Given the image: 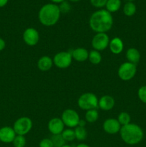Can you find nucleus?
<instances>
[{
    "instance_id": "obj_25",
    "label": "nucleus",
    "mask_w": 146,
    "mask_h": 147,
    "mask_svg": "<svg viewBox=\"0 0 146 147\" xmlns=\"http://www.w3.org/2000/svg\"><path fill=\"white\" fill-rule=\"evenodd\" d=\"M61 134L66 142H71L75 139L74 131L72 129H64Z\"/></svg>"
},
{
    "instance_id": "obj_10",
    "label": "nucleus",
    "mask_w": 146,
    "mask_h": 147,
    "mask_svg": "<svg viewBox=\"0 0 146 147\" xmlns=\"http://www.w3.org/2000/svg\"><path fill=\"white\" fill-rule=\"evenodd\" d=\"M23 40L27 45L35 46L40 40L39 32L33 27L27 28L23 32Z\"/></svg>"
},
{
    "instance_id": "obj_19",
    "label": "nucleus",
    "mask_w": 146,
    "mask_h": 147,
    "mask_svg": "<svg viewBox=\"0 0 146 147\" xmlns=\"http://www.w3.org/2000/svg\"><path fill=\"white\" fill-rule=\"evenodd\" d=\"M121 7V0H107L106 3V10L112 13L116 12Z\"/></svg>"
},
{
    "instance_id": "obj_35",
    "label": "nucleus",
    "mask_w": 146,
    "mask_h": 147,
    "mask_svg": "<svg viewBox=\"0 0 146 147\" xmlns=\"http://www.w3.org/2000/svg\"><path fill=\"white\" fill-rule=\"evenodd\" d=\"M50 1H51L53 4H61L62 2L64 1L65 0H50Z\"/></svg>"
},
{
    "instance_id": "obj_17",
    "label": "nucleus",
    "mask_w": 146,
    "mask_h": 147,
    "mask_svg": "<svg viewBox=\"0 0 146 147\" xmlns=\"http://www.w3.org/2000/svg\"><path fill=\"white\" fill-rule=\"evenodd\" d=\"M53 60L47 55L42 56L37 61V67L41 71H48L53 65Z\"/></svg>"
},
{
    "instance_id": "obj_11",
    "label": "nucleus",
    "mask_w": 146,
    "mask_h": 147,
    "mask_svg": "<svg viewBox=\"0 0 146 147\" xmlns=\"http://www.w3.org/2000/svg\"><path fill=\"white\" fill-rule=\"evenodd\" d=\"M102 127L104 131L107 134H116L120 132V129H121V125L120 124L117 119L110 118V119H107L104 121Z\"/></svg>"
},
{
    "instance_id": "obj_29",
    "label": "nucleus",
    "mask_w": 146,
    "mask_h": 147,
    "mask_svg": "<svg viewBox=\"0 0 146 147\" xmlns=\"http://www.w3.org/2000/svg\"><path fill=\"white\" fill-rule=\"evenodd\" d=\"M137 96L139 99L141 100L143 103L146 104V86H142L138 89L137 91Z\"/></svg>"
},
{
    "instance_id": "obj_33",
    "label": "nucleus",
    "mask_w": 146,
    "mask_h": 147,
    "mask_svg": "<svg viewBox=\"0 0 146 147\" xmlns=\"http://www.w3.org/2000/svg\"><path fill=\"white\" fill-rule=\"evenodd\" d=\"M86 121L84 120V119H80V121H79L78 126H81V127H84L86 125Z\"/></svg>"
},
{
    "instance_id": "obj_8",
    "label": "nucleus",
    "mask_w": 146,
    "mask_h": 147,
    "mask_svg": "<svg viewBox=\"0 0 146 147\" xmlns=\"http://www.w3.org/2000/svg\"><path fill=\"white\" fill-rule=\"evenodd\" d=\"M53 64L58 68L65 69L70 67L72 62L71 52L62 51L57 53L53 57Z\"/></svg>"
},
{
    "instance_id": "obj_26",
    "label": "nucleus",
    "mask_w": 146,
    "mask_h": 147,
    "mask_svg": "<svg viewBox=\"0 0 146 147\" xmlns=\"http://www.w3.org/2000/svg\"><path fill=\"white\" fill-rule=\"evenodd\" d=\"M50 139L52 142L54 147H62L64 145L66 144V142L63 139L62 134L52 135Z\"/></svg>"
},
{
    "instance_id": "obj_12",
    "label": "nucleus",
    "mask_w": 146,
    "mask_h": 147,
    "mask_svg": "<svg viewBox=\"0 0 146 147\" xmlns=\"http://www.w3.org/2000/svg\"><path fill=\"white\" fill-rule=\"evenodd\" d=\"M64 124L60 118H53L50 119L47 124V128L52 135L61 134L64 130Z\"/></svg>"
},
{
    "instance_id": "obj_38",
    "label": "nucleus",
    "mask_w": 146,
    "mask_h": 147,
    "mask_svg": "<svg viewBox=\"0 0 146 147\" xmlns=\"http://www.w3.org/2000/svg\"><path fill=\"white\" fill-rule=\"evenodd\" d=\"M62 147H72L71 146V145H69V144H65V145H64V146H63Z\"/></svg>"
},
{
    "instance_id": "obj_18",
    "label": "nucleus",
    "mask_w": 146,
    "mask_h": 147,
    "mask_svg": "<svg viewBox=\"0 0 146 147\" xmlns=\"http://www.w3.org/2000/svg\"><path fill=\"white\" fill-rule=\"evenodd\" d=\"M126 58H127V62L136 65L137 63H139L140 60V52L134 47L129 48L126 52Z\"/></svg>"
},
{
    "instance_id": "obj_27",
    "label": "nucleus",
    "mask_w": 146,
    "mask_h": 147,
    "mask_svg": "<svg viewBox=\"0 0 146 147\" xmlns=\"http://www.w3.org/2000/svg\"><path fill=\"white\" fill-rule=\"evenodd\" d=\"M26 143V138L21 135H17L12 142L14 147H25Z\"/></svg>"
},
{
    "instance_id": "obj_7",
    "label": "nucleus",
    "mask_w": 146,
    "mask_h": 147,
    "mask_svg": "<svg viewBox=\"0 0 146 147\" xmlns=\"http://www.w3.org/2000/svg\"><path fill=\"white\" fill-rule=\"evenodd\" d=\"M61 119L62 120L64 126L70 129L76 128L78 126L80 118L76 111L71 109H67L63 111Z\"/></svg>"
},
{
    "instance_id": "obj_32",
    "label": "nucleus",
    "mask_w": 146,
    "mask_h": 147,
    "mask_svg": "<svg viewBox=\"0 0 146 147\" xmlns=\"http://www.w3.org/2000/svg\"><path fill=\"white\" fill-rule=\"evenodd\" d=\"M6 47V42L4 41V40H3L2 38L0 37V52L2 51Z\"/></svg>"
},
{
    "instance_id": "obj_15",
    "label": "nucleus",
    "mask_w": 146,
    "mask_h": 147,
    "mask_svg": "<svg viewBox=\"0 0 146 147\" xmlns=\"http://www.w3.org/2000/svg\"><path fill=\"white\" fill-rule=\"evenodd\" d=\"M108 47L112 53L115 55H118L123 51L124 43L120 37H116L110 40Z\"/></svg>"
},
{
    "instance_id": "obj_13",
    "label": "nucleus",
    "mask_w": 146,
    "mask_h": 147,
    "mask_svg": "<svg viewBox=\"0 0 146 147\" xmlns=\"http://www.w3.org/2000/svg\"><path fill=\"white\" fill-rule=\"evenodd\" d=\"M16 136L17 134L12 127L4 126L0 129V142L3 143H12Z\"/></svg>"
},
{
    "instance_id": "obj_22",
    "label": "nucleus",
    "mask_w": 146,
    "mask_h": 147,
    "mask_svg": "<svg viewBox=\"0 0 146 147\" xmlns=\"http://www.w3.org/2000/svg\"><path fill=\"white\" fill-rule=\"evenodd\" d=\"M99 113L97 109H92L86 111L85 121L88 123H94L98 120Z\"/></svg>"
},
{
    "instance_id": "obj_31",
    "label": "nucleus",
    "mask_w": 146,
    "mask_h": 147,
    "mask_svg": "<svg viewBox=\"0 0 146 147\" xmlns=\"http://www.w3.org/2000/svg\"><path fill=\"white\" fill-rule=\"evenodd\" d=\"M39 146L40 147H54L51 139H49V138H45V139H42V140L40 141V144H39Z\"/></svg>"
},
{
    "instance_id": "obj_14",
    "label": "nucleus",
    "mask_w": 146,
    "mask_h": 147,
    "mask_svg": "<svg viewBox=\"0 0 146 147\" xmlns=\"http://www.w3.org/2000/svg\"><path fill=\"white\" fill-rule=\"evenodd\" d=\"M115 104V99L109 95L102 96L98 100V107L105 111L112 110L114 108Z\"/></svg>"
},
{
    "instance_id": "obj_9",
    "label": "nucleus",
    "mask_w": 146,
    "mask_h": 147,
    "mask_svg": "<svg viewBox=\"0 0 146 147\" xmlns=\"http://www.w3.org/2000/svg\"><path fill=\"white\" fill-rule=\"evenodd\" d=\"M110 38L106 33H96L92 40V46L94 50L102 51L109 46Z\"/></svg>"
},
{
    "instance_id": "obj_23",
    "label": "nucleus",
    "mask_w": 146,
    "mask_h": 147,
    "mask_svg": "<svg viewBox=\"0 0 146 147\" xmlns=\"http://www.w3.org/2000/svg\"><path fill=\"white\" fill-rule=\"evenodd\" d=\"M74 134H75V139L82 142L87 139V132L84 127L77 126L74 129Z\"/></svg>"
},
{
    "instance_id": "obj_20",
    "label": "nucleus",
    "mask_w": 146,
    "mask_h": 147,
    "mask_svg": "<svg viewBox=\"0 0 146 147\" xmlns=\"http://www.w3.org/2000/svg\"><path fill=\"white\" fill-rule=\"evenodd\" d=\"M88 60L93 65H98L102 61V55L97 50H92L89 52Z\"/></svg>"
},
{
    "instance_id": "obj_39",
    "label": "nucleus",
    "mask_w": 146,
    "mask_h": 147,
    "mask_svg": "<svg viewBox=\"0 0 146 147\" xmlns=\"http://www.w3.org/2000/svg\"><path fill=\"white\" fill-rule=\"evenodd\" d=\"M127 1H134V0H127Z\"/></svg>"
},
{
    "instance_id": "obj_34",
    "label": "nucleus",
    "mask_w": 146,
    "mask_h": 147,
    "mask_svg": "<svg viewBox=\"0 0 146 147\" xmlns=\"http://www.w3.org/2000/svg\"><path fill=\"white\" fill-rule=\"evenodd\" d=\"M9 0H0V8L1 7H4V6L7 5V4L8 3Z\"/></svg>"
},
{
    "instance_id": "obj_4",
    "label": "nucleus",
    "mask_w": 146,
    "mask_h": 147,
    "mask_svg": "<svg viewBox=\"0 0 146 147\" xmlns=\"http://www.w3.org/2000/svg\"><path fill=\"white\" fill-rule=\"evenodd\" d=\"M98 98L92 93H85L79 97L77 105L82 110L89 111L98 108Z\"/></svg>"
},
{
    "instance_id": "obj_1",
    "label": "nucleus",
    "mask_w": 146,
    "mask_h": 147,
    "mask_svg": "<svg viewBox=\"0 0 146 147\" xmlns=\"http://www.w3.org/2000/svg\"><path fill=\"white\" fill-rule=\"evenodd\" d=\"M89 25L91 30L96 33H106L113 27V17L107 10H97L90 17Z\"/></svg>"
},
{
    "instance_id": "obj_5",
    "label": "nucleus",
    "mask_w": 146,
    "mask_h": 147,
    "mask_svg": "<svg viewBox=\"0 0 146 147\" xmlns=\"http://www.w3.org/2000/svg\"><path fill=\"white\" fill-rule=\"evenodd\" d=\"M33 122L30 118L27 116L19 118L13 125V129L17 135L25 136L32 129Z\"/></svg>"
},
{
    "instance_id": "obj_37",
    "label": "nucleus",
    "mask_w": 146,
    "mask_h": 147,
    "mask_svg": "<svg viewBox=\"0 0 146 147\" xmlns=\"http://www.w3.org/2000/svg\"><path fill=\"white\" fill-rule=\"evenodd\" d=\"M69 1H71V2H78L80 0H69Z\"/></svg>"
},
{
    "instance_id": "obj_30",
    "label": "nucleus",
    "mask_w": 146,
    "mask_h": 147,
    "mask_svg": "<svg viewBox=\"0 0 146 147\" xmlns=\"http://www.w3.org/2000/svg\"><path fill=\"white\" fill-rule=\"evenodd\" d=\"M90 1L93 7L96 8H102L103 7H105L107 0H90Z\"/></svg>"
},
{
    "instance_id": "obj_6",
    "label": "nucleus",
    "mask_w": 146,
    "mask_h": 147,
    "mask_svg": "<svg viewBox=\"0 0 146 147\" xmlns=\"http://www.w3.org/2000/svg\"><path fill=\"white\" fill-rule=\"evenodd\" d=\"M136 73H137L136 65L129 62L123 63L119 67L117 71L119 78L124 81H128L133 79L135 76Z\"/></svg>"
},
{
    "instance_id": "obj_28",
    "label": "nucleus",
    "mask_w": 146,
    "mask_h": 147,
    "mask_svg": "<svg viewBox=\"0 0 146 147\" xmlns=\"http://www.w3.org/2000/svg\"><path fill=\"white\" fill-rule=\"evenodd\" d=\"M59 8H60V12L62 14H67V13L70 12V11L71 10V5L67 1H64L60 4Z\"/></svg>"
},
{
    "instance_id": "obj_2",
    "label": "nucleus",
    "mask_w": 146,
    "mask_h": 147,
    "mask_svg": "<svg viewBox=\"0 0 146 147\" xmlns=\"http://www.w3.org/2000/svg\"><path fill=\"white\" fill-rule=\"evenodd\" d=\"M59 6L53 3L46 4L40 8L38 13V18L40 23L46 27L54 25L59 21L60 17Z\"/></svg>"
},
{
    "instance_id": "obj_24",
    "label": "nucleus",
    "mask_w": 146,
    "mask_h": 147,
    "mask_svg": "<svg viewBox=\"0 0 146 147\" xmlns=\"http://www.w3.org/2000/svg\"><path fill=\"white\" fill-rule=\"evenodd\" d=\"M117 121L120 123V124L121 125V126H125V125L129 124L130 123V121H131V117H130V114L127 112H121L120 114L117 116Z\"/></svg>"
},
{
    "instance_id": "obj_21",
    "label": "nucleus",
    "mask_w": 146,
    "mask_h": 147,
    "mask_svg": "<svg viewBox=\"0 0 146 147\" xmlns=\"http://www.w3.org/2000/svg\"><path fill=\"white\" fill-rule=\"evenodd\" d=\"M136 5L133 1H127L123 7V13L127 17H132L136 12Z\"/></svg>"
},
{
    "instance_id": "obj_3",
    "label": "nucleus",
    "mask_w": 146,
    "mask_h": 147,
    "mask_svg": "<svg viewBox=\"0 0 146 147\" xmlns=\"http://www.w3.org/2000/svg\"><path fill=\"white\" fill-rule=\"evenodd\" d=\"M122 140L128 145H136L140 143L144 137L143 131L138 125L130 123L121 126L120 131Z\"/></svg>"
},
{
    "instance_id": "obj_16",
    "label": "nucleus",
    "mask_w": 146,
    "mask_h": 147,
    "mask_svg": "<svg viewBox=\"0 0 146 147\" xmlns=\"http://www.w3.org/2000/svg\"><path fill=\"white\" fill-rule=\"evenodd\" d=\"M72 59L77 62H84L88 59L89 52L83 47H78L71 51Z\"/></svg>"
},
{
    "instance_id": "obj_36",
    "label": "nucleus",
    "mask_w": 146,
    "mask_h": 147,
    "mask_svg": "<svg viewBox=\"0 0 146 147\" xmlns=\"http://www.w3.org/2000/svg\"><path fill=\"white\" fill-rule=\"evenodd\" d=\"M75 147H90V146H89V145L86 144L82 143V144H79L77 145Z\"/></svg>"
}]
</instances>
